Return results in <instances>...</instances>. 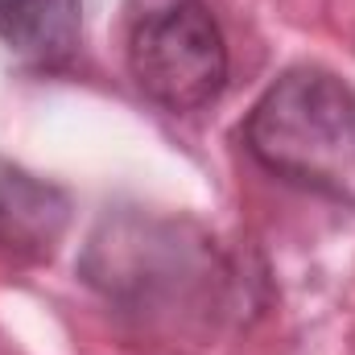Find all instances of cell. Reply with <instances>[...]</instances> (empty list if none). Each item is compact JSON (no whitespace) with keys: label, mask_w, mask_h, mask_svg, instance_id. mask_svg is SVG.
Here are the masks:
<instances>
[{"label":"cell","mask_w":355,"mask_h":355,"mask_svg":"<svg viewBox=\"0 0 355 355\" xmlns=\"http://www.w3.org/2000/svg\"><path fill=\"white\" fill-rule=\"evenodd\" d=\"M268 178L355 211V83L331 67L281 71L240 124Z\"/></svg>","instance_id":"obj_1"},{"label":"cell","mask_w":355,"mask_h":355,"mask_svg":"<svg viewBox=\"0 0 355 355\" xmlns=\"http://www.w3.org/2000/svg\"><path fill=\"white\" fill-rule=\"evenodd\" d=\"M79 272L107 302L137 314H207L232 281L202 227L141 211L107 215L91 232Z\"/></svg>","instance_id":"obj_2"},{"label":"cell","mask_w":355,"mask_h":355,"mask_svg":"<svg viewBox=\"0 0 355 355\" xmlns=\"http://www.w3.org/2000/svg\"><path fill=\"white\" fill-rule=\"evenodd\" d=\"M71 227V194L50 178L0 157V257L42 265L58 252Z\"/></svg>","instance_id":"obj_4"},{"label":"cell","mask_w":355,"mask_h":355,"mask_svg":"<svg viewBox=\"0 0 355 355\" xmlns=\"http://www.w3.org/2000/svg\"><path fill=\"white\" fill-rule=\"evenodd\" d=\"M124 62L137 91L170 116L211 107L232 75L227 37L207 0H132Z\"/></svg>","instance_id":"obj_3"},{"label":"cell","mask_w":355,"mask_h":355,"mask_svg":"<svg viewBox=\"0 0 355 355\" xmlns=\"http://www.w3.org/2000/svg\"><path fill=\"white\" fill-rule=\"evenodd\" d=\"M87 0H0V46L33 71H67L83 46Z\"/></svg>","instance_id":"obj_5"}]
</instances>
